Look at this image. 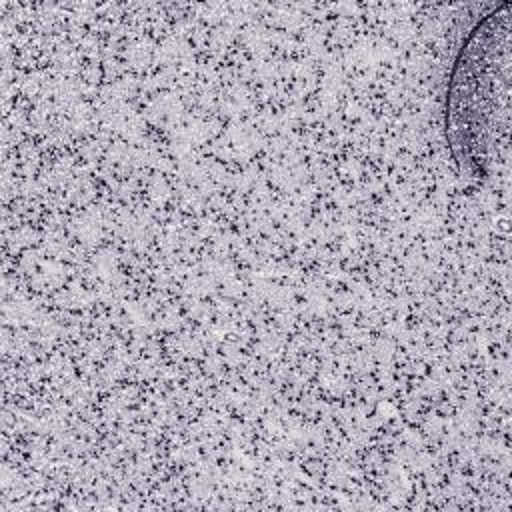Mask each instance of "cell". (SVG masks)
Instances as JSON below:
<instances>
[{
  "instance_id": "cell-1",
  "label": "cell",
  "mask_w": 512,
  "mask_h": 512,
  "mask_svg": "<svg viewBox=\"0 0 512 512\" xmlns=\"http://www.w3.org/2000/svg\"><path fill=\"white\" fill-rule=\"evenodd\" d=\"M510 4L476 24L450 76L446 134L460 162L482 170L498 140V112L508 116Z\"/></svg>"
}]
</instances>
